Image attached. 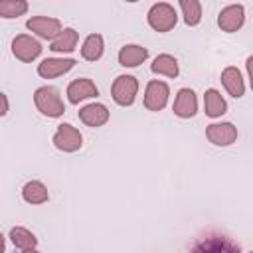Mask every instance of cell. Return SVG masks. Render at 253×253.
Here are the masks:
<instances>
[{"label": "cell", "instance_id": "cb8c5ba5", "mask_svg": "<svg viewBox=\"0 0 253 253\" xmlns=\"http://www.w3.org/2000/svg\"><path fill=\"white\" fill-rule=\"evenodd\" d=\"M26 10H28V2L26 0H2L0 2V16L6 18V20L24 16Z\"/></svg>", "mask_w": 253, "mask_h": 253}, {"label": "cell", "instance_id": "9a60e30c", "mask_svg": "<svg viewBox=\"0 0 253 253\" xmlns=\"http://www.w3.org/2000/svg\"><path fill=\"white\" fill-rule=\"evenodd\" d=\"M221 83H223L225 91L231 97H235V99H241L243 97V93H245V81H243V75H241V71L237 67H233V65L225 67L221 71Z\"/></svg>", "mask_w": 253, "mask_h": 253}, {"label": "cell", "instance_id": "7a4b0ae2", "mask_svg": "<svg viewBox=\"0 0 253 253\" xmlns=\"http://www.w3.org/2000/svg\"><path fill=\"white\" fill-rule=\"evenodd\" d=\"M34 103H36V109L45 115V117H51V119H57L65 113V105L59 97V91L51 85H43V87H38L36 93H34Z\"/></svg>", "mask_w": 253, "mask_h": 253}, {"label": "cell", "instance_id": "e0dca14e", "mask_svg": "<svg viewBox=\"0 0 253 253\" xmlns=\"http://www.w3.org/2000/svg\"><path fill=\"white\" fill-rule=\"evenodd\" d=\"M204 111L211 119H217L223 113H227V103L217 89H208L204 93Z\"/></svg>", "mask_w": 253, "mask_h": 253}, {"label": "cell", "instance_id": "4fadbf2b", "mask_svg": "<svg viewBox=\"0 0 253 253\" xmlns=\"http://www.w3.org/2000/svg\"><path fill=\"white\" fill-rule=\"evenodd\" d=\"M172 111L176 117L180 119H190L198 113V97L192 89L184 87L176 93V99H174V105H172Z\"/></svg>", "mask_w": 253, "mask_h": 253}, {"label": "cell", "instance_id": "484cf974", "mask_svg": "<svg viewBox=\"0 0 253 253\" xmlns=\"http://www.w3.org/2000/svg\"><path fill=\"white\" fill-rule=\"evenodd\" d=\"M0 99H2V111H0V115L4 117V115L8 113V109H10V107H8V97L2 93V95H0Z\"/></svg>", "mask_w": 253, "mask_h": 253}, {"label": "cell", "instance_id": "52a82bcc", "mask_svg": "<svg viewBox=\"0 0 253 253\" xmlns=\"http://www.w3.org/2000/svg\"><path fill=\"white\" fill-rule=\"evenodd\" d=\"M12 53H14L20 61L30 63V61H34V59L40 57V53H42V43H40L36 38L28 36V34H20V36H16V38L12 40Z\"/></svg>", "mask_w": 253, "mask_h": 253}, {"label": "cell", "instance_id": "83f0119b", "mask_svg": "<svg viewBox=\"0 0 253 253\" xmlns=\"http://www.w3.org/2000/svg\"><path fill=\"white\" fill-rule=\"evenodd\" d=\"M249 253H253V251H249Z\"/></svg>", "mask_w": 253, "mask_h": 253}, {"label": "cell", "instance_id": "d4e9b609", "mask_svg": "<svg viewBox=\"0 0 253 253\" xmlns=\"http://www.w3.org/2000/svg\"><path fill=\"white\" fill-rule=\"evenodd\" d=\"M245 67H247V73H249V83H251V89H253V55H249V57H247Z\"/></svg>", "mask_w": 253, "mask_h": 253}, {"label": "cell", "instance_id": "5bb4252c", "mask_svg": "<svg viewBox=\"0 0 253 253\" xmlns=\"http://www.w3.org/2000/svg\"><path fill=\"white\" fill-rule=\"evenodd\" d=\"M79 119H81V123H85L91 128L103 126L109 121V109L103 103H89L79 109Z\"/></svg>", "mask_w": 253, "mask_h": 253}, {"label": "cell", "instance_id": "7402d4cb", "mask_svg": "<svg viewBox=\"0 0 253 253\" xmlns=\"http://www.w3.org/2000/svg\"><path fill=\"white\" fill-rule=\"evenodd\" d=\"M8 237H10V241H12L18 249H22V251L36 249V245H38V237H36L30 229H26V227H22V225L12 227L10 233H8Z\"/></svg>", "mask_w": 253, "mask_h": 253}, {"label": "cell", "instance_id": "5b68a950", "mask_svg": "<svg viewBox=\"0 0 253 253\" xmlns=\"http://www.w3.org/2000/svg\"><path fill=\"white\" fill-rule=\"evenodd\" d=\"M51 142H53V146H55L57 150H61V152H75V150L81 148L83 136H81V132H79L73 125L61 123V125L57 126V130H55Z\"/></svg>", "mask_w": 253, "mask_h": 253}, {"label": "cell", "instance_id": "8992f818", "mask_svg": "<svg viewBox=\"0 0 253 253\" xmlns=\"http://www.w3.org/2000/svg\"><path fill=\"white\" fill-rule=\"evenodd\" d=\"M26 28L30 32H34L36 36H40L43 40H51V42L63 32L61 22L57 18H49V16H32L26 22Z\"/></svg>", "mask_w": 253, "mask_h": 253}, {"label": "cell", "instance_id": "30bf717a", "mask_svg": "<svg viewBox=\"0 0 253 253\" xmlns=\"http://www.w3.org/2000/svg\"><path fill=\"white\" fill-rule=\"evenodd\" d=\"M75 63L77 61L73 57H45L42 59V63H38V75L43 79H53L71 71Z\"/></svg>", "mask_w": 253, "mask_h": 253}, {"label": "cell", "instance_id": "ac0fdd59", "mask_svg": "<svg viewBox=\"0 0 253 253\" xmlns=\"http://www.w3.org/2000/svg\"><path fill=\"white\" fill-rule=\"evenodd\" d=\"M77 42H79V34L73 28H63V32L51 42L49 49L55 53H71L77 47Z\"/></svg>", "mask_w": 253, "mask_h": 253}, {"label": "cell", "instance_id": "44dd1931", "mask_svg": "<svg viewBox=\"0 0 253 253\" xmlns=\"http://www.w3.org/2000/svg\"><path fill=\"white\" fill-rule=\"evenodd\" d=\"M22 198L28 202V204H34V206H40V204H45L49 194H47V188L40 182V180H30L24 184L22 188Z\"/></svg>", "mask_w": 253, "mask_h": 253}, {"label": "cell", "instance_id": "3957f363", "mask_svg": "<svg viewBox=\"0 0 253 253\" xmlns=\"http://www.w3.org/2000/svg\"><path fill=\"white\" fill-rule=\"evenodd\" d=\"M148 26L156 32H170L176 22H178V14L174 10L172 4L168 2H158V4H152L150 10H148Z\"/></svg>", "mask_w": 253, "mask_h": 253}, {"label": "cell", "instance_id": "277c9868", "mask_svg": "<svg viewBox=\"0 0 253 253\" xmlns=\"http://www.w3.org/2000/svg\"><path fill=\"white\" fill-rule=\"evenodd\" d=\"M136 93H138V81H136V77H132V75H119L113 81L111 97L121 107H130L134 103V99H136Z\"/></svg>", "mask_w": 253, "mask_h": 253}, {"label": "cell", "instance_id": "7c38bea8", "mask_svg": "<svg viewBox=\"0 0 253 253\" xmlns=\"http://www.w3.org/2000/svg\"><path fill=\"white\" fill-rule=\"evenodd\" d=\"M97 95H99L97 85L87 77H79L67 85V101L71 105H77V103L91 99V97H97Z\"/></svg>", "mask_w": 253, "mask_h": 253}, {"label": "cell", "instance_id": "2e32d148", "mask_svg": "<svg viewBox=\"0 0 253 253\" xmlns=\"http://www.w3.org/2000/svg\"><path fill=\"white\" fill-rule=\"evenodd\" d=\"M148 49L138 43H126L119 49V63L123 67H138L142 61H146Z\"/></svg>", "mask_w": 253, "mask_h": 253}, {"label": "cell", "instance_id": "ba28073f", "mask_svg": "<svg viewBox=\"0 0 253 253\" xmlns=\"http://www.w3.org/2000/svg\"><path fill=\"white\" fill-rule=\"evenodd\" d=\"M168 95H170V87L164 81H148L146 89H144V107L148 111H162L168 103Z\"/></svg>", "mask_w": 253, "mask_h": 253}, {"label": "cell", "instance_id": "8fae6325", "mask_svg": "<svg viewBox=\"0 0 253 253\" xmlns=\"http://www.w3.org/2000/svg\"><path fill=\"white\" fill-rule=\"evenodd\" d=\"M245 22V8L241 4H229L225 8H221L219 16H217V26L221 28V32H237Z\"/></svg>", "mask_w": 253, "mask_h": 253}, {"label": "cell", "instance_id": "d6986e66", "mask_svg": "<svg viewBox=\"0 0 253 253\" xmlns=\"http://www.w3.org/2000/svg\"><path fill=\"white\" fill-rule=\"evenodd\" d=\"M150 69L152 73L156 75H166V77H178L180 73V67H178V61L174 55L170 53H160L154 57V61L150 63Z\"/></svg>", "mask_w": 253, "mask_h": 253}, {"label": "cell", "instance_id": "9c48e42d", "mask_svg": "<svg viewBox=\"0 0 253 253\" xmlns=\"http://www.w3.org/2000/svg\"><path fill=\"white\" fill-rule=\"evenodd\" d=\"M206 136L215 146H229L237 140V126L233 123H211L206 126Z\"/></svg>", "mask_w": 253, "mask_h": 253}, {"label": "cell", "instance_id": "ffe728a7", "mask_svg": "<svg viewBox=\"0 0 253 253\" xmlns=\"http://www.w3.org/2000/svg\"><path fill=\"white\" fill-rule=\"evenodd\" d=\"M103 51H105L103 36L101 34H89L81 45V57L87 61H97V59H101Z\"/></svg>", "mask_w": 253, "mask_h": 253}, {"label": "cell", "instance_id": "4316f807", "mask_svg": "<svg viewBox=\"0 0 253 253\" xmlns=\"http://www.w3.org/2000/svg\"><path fill=\"white\" fill-rule=\"evenodd\" d=\"M24 253H40V251H36V249H30V251H24Z\"/></svg>", "mask_w": 253, "mask_h": 253}, {"label": "cell", "instance_id": "603a6c76", "mask_svg": "<svg viewBox=\"0 0 253 253\" xmlns=\"http://www.w3.org/2000/svg\"><path fill=\"white\" fill-rule=\"evenodd\" d=\"M180 10L188 26H198L202 20V4L198 0H180Z\"/></svg>", "mask_w": 253, "mask_h": 253}, {"label": "cell", "instance_id": "6da1fadb", "mask_svg": "<svg viewBox=\"0 0 253 253\" xmlns=\"http://www.w3.org/2000/svg\"><path fill=\"white\" fill-rule=\"evenodd\" d=\"M190 253H239V245L223 233L210 231L196 239Z\"/></svg>", "mask_w": 253, "mask_h": 253}]
</instances>
